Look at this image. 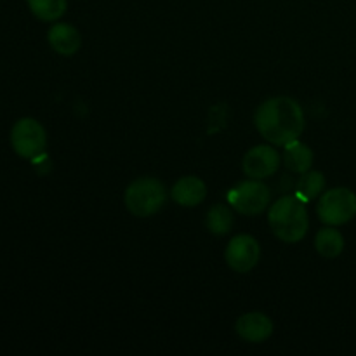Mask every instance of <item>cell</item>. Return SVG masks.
Masks as SVG:
<instances>
[{
	"instance_id": "7a4b0ae2",
	"label": "cell",
	"mask_w": 356,
	"mask_h": 356,
	"mask_svg": "<svg viewBox=\"0 0 356 356\" xmlns=\"http://www.w3.org/2000/svg\"><path fill=\"white\" fill-rule=\"evenodd\" d=\"M268 222L277 238L285 243H298L306 236L309 228L306 202L298 195H287L271 204Z\"/></svg>"
},
{
	"instance_id": "5b68a950",
	"label": "cell",
	"mask_w": 356,
	"mask_h": 356,
	"mask_svg": "<svg viewBox=\"0 0 356 356\" xmlns=\"http://www.w3.org/2000/svg\"><path fill=\"white\" fill-rule=\"evenodd\" d=\"M228 202L236 212L243 216L263 214L271 204V190L261 179L249 177L229 190Z\"/></svg>"
},
{
	"instance_id": "2e32d148",
	"label": "cell",
	"mask_w": 356,
	"mask_h": 356,
	"mask_svg": "<svg viewBox=\"0 0 356 356\" xmlns=\"http://www.w3.org/2000/svg\"><path fill=\"white\" fill-rule=\"evenodd\" d=\"M26 2L31 14L37 19L45 21V23L58 21L59 17L65 16L66 9H68L66 0H26Z\"/></svg>"
},
{
	"instance_id": "8fae6325",
	"label": "cell",
	"mask_w": 356,
	"mask_h": 356,
	"mask_svg": "<svg viewBox=\"0 0 356 356\" xmlns=\"http://www.w3.org/2000/svg\"><path fill=\"white\" fill-rule=\"evenodd\" d=\"M170 197L183 207H197L207 197V184L197 176H184L174 184Z\"/></svg>"
},
{
	"instance_id": "ba28073f",
	"label": "cell",
	"mask_w": 356,
	"mask_h": 356,
	"mask_svg": "<svg viewBox=\"0 0 356 356\" xmlns=\"http://www.w3.org/2000/svg\"><path fill=\"white\" fill-rule=\"evenodd\" d=\"M242 167L245 176L252 177V179H266V177L273 176L280 167V155L273 146H254L243 156Z\"/></svg>"
},
{
	"instance_id": "5bb4252c",
	"label": "cell",
	"mask_w": 356,
	"mask_h": 356,
	"mask_svg": "<svg viewBox=\"0 0 356 356\" xmlns=\"http://www.w3.org/2000/svg\"><path fill=\"white\" fill-rule=\"evenodd\" d=\"M235 225V216H233L232 209L225 204L212 205L211 211L207 212V219H205V226L212 235H228Z\"/></svg>"
},
{
	"instance_id": "8992f818",
	"label": "cell",
	"mask_w": 356,
	"mask_h": 356,
	"mask_svg": "<svg viewBox=\"0 0 356 356\" xmlns=\"http://www.w3.org/2000/svg\"><path fill=\"white\" fill-rule=\"evenodd\" d=\"M10 145L21 159H37L47 146L44 125L35 118H19L10 131Z\"/></svg>"
},
{
	"instance_id": "3957f363",
	"label": "cell",
	"mask_w": 356,
	"mask_h": 356,
	"mask_svg": "<svg viewBox=\"0 0 356 356\" xmlns=\"http://www.w3.org/2000/svg\"><path fill=\"white\" fill-rule=\"evenodd\" d=\"M124 202L132 216L149 218L165 205L167 190L162 181L155 177H139L127 186Z\"/></svg>"
},
{
	"instance_id": "277c9868",
	"label": "cell",
	"mask_w": 356,
	"mask_h": 356,
	"mask_svg": "<svg viewBox=\"0 0 356 356\" xmlns=\"http://www.w3.org/2000/svg\"><path fill=\"white\" fill-rule=\"evenodd\" d=\"M320 221L329 226H343L356 216V195L350 188H332L320 195L316 207Z\"/></svg>"
},
{
	"instance_id": "9c48e42d",
	"label": "cell",
	"mask_w": 356,
	"mask_h": 356,
	"mask_svg": "<svg viewBox=\"0 0 356 356\" xmlns=\"http://www.w3.org/2000/svg\"><path fill=\"white\" fill-rule=\"evenodd\" d=\"M235 330L247 343L259 344L271 337V334H273V322H271L270 316L261 312L245 313V315H242L236 320Z\"/></svg>"
},
{
	"instance_id": "7c38bea8",
	"label": "cell",
	"mask_w": 356,
	"mask_h": 356,
	"mask_svg": "<svg viewBox=\"0 0 356 356\" xmlns=\"http://www.w3.org/2000/svg\"><path fill=\"white\" fill-rule=\"evenodd\" d=\"M284 163L289 170L296 174H305L313 165V152L308 145L301 143L299 139L285 145Z\"/></svg>"
},
{
	"instance_id": "9a60e30c",
	"label": "cell",
	"mask_w": 356,
	"mask_h": 356,
	"mask_svg": "<svg viewBox=\"0 0 356 356\" xmlns=\"http://www.w3.org/2000/svg\"><path fill=\"white\" fill-rule=\"evenodd\" d=\"M325 183V176H323L322 172H318V170H308V172L302 174L301 179L298 181L296 195H298L301 200L312 202L323 193Z\"/></svg>"
},
{
	"instance_id": "30bf717a",
	"label": "cell",
	"mask_w": 356,
	"mask_h": 356,
	"mask_svg": "<svg viewBox=\"0 0 356 356\" xmlns=\"http://www.w3.org/2000/svg\"><path fill=\"white\" fill-rule=\"evenodd\" d=\"M49 45L61 56H73L82 47V35L73 24L56 23L49 28Z\"/></svg>"
},
{
	"instance_id": "4fadbf2b",
	"label": "cell",
	"mask_w": 356,
	"mask_h": 356,
	"mask_svg": "<svg viewBox=\"0 0 356 356\" xmlns=\"http://www.w3.org/2000/svg\"><path fill=\"white\" fill-rule=\"evenodd\" d=\"M315 249L325 259H336L344 250V236L336 226L322 228L315 236Z\"/></svg>"
},
{
	"instance_id": "52a82bcc",
	"label": "cell",
	"mask_w": 356,
	"mask_h": 356,
	"mask_svg": "<svg viewBox=\"0 0 356 356\" xmlns=\"http://www.w3.org/2000/svg\"><path fill=\"white\" fill-rule=\"evenodd\" d=\"M261 257V247L254 236L236 235L226 247L225 259L236 273H249L257 266Z\"/></svg>"
},
{
	"instance_id": "6da1fadb",
	"label": "cell",
	"mask_w": 356,
	"mask_h": 356,
	"mask_svg": "<svg viewBox=\"0 0 356 356\" xmlns=\"http://www.w3.org/2000/svg\"><path fill=\"white\" fill-rule=\"evenodd\" d=\"M254 122L259 134L277 146H285L299 139L306 124L301 104L287 96L264 101L257 108Z\"/></svg>"
}]
</instances>
